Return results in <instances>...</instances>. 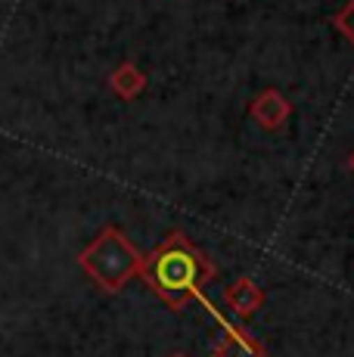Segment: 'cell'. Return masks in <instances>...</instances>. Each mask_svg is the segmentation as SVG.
I'll return each mask as SVG.
<instances>
[{
  "instance_id": "cell-1",
  "label": "cell",
  "mask_w": 354,
  "mask_h": 357,
  "mask_svg": "<svg viewBox=\"0 0 354 357\" xmlns=\"http://www.w3.org/2000/svg\"><path fill=\"white\" fill-rule=\"evenodd\" d=\"M143 277L149 289L168 307L180 311L193 298H202V286L215 280V264L193 245L187 233L174 230L143 258Z\"/></svg>"
},
{
  "instance_id": "cell-2",
  "label": "cell",
  "mask_w": 354,
  "mask_h": 357,
  "mask_svg": "<svg viewBox=\"0 0 354 357\" xmlns=\"http://www.w3.org/2000/svg\"><path fill=\"white\" fill-rule=\"evenodd\" d=\"M78 264L106 295H115L125 289L128 280L140 277L143 255L118 227H106L87 249H81Z\"/></svg>"
},
{
  "instance_id": "cell-3",
  "label": "cell",
  "mask_w": 354,
  "mask_h": 357,
  "mask_svg": "<svg viewBox=\"0 0 354 357\" xmlns=\"http://www.w3.org/2000/svg\"><path fill=\"white\" fill-rule=\"evenodd\" d=\"M206 301V298H202ZM206 307L212 311V320L217 324V335H215V345H212V357H268V348L264 342H258L252 333H246L236 320H227L224 314H217L215 305Z\"/></svg>"
},
{
  "instance_id": "cell-4",
  "label": "cell",
  "mask_w": 354,
  "mask_h": 357,
  "mask_svg": "<svg viewBox=\"0 0 354 357\" xmlns=\"http://www.w3.org/2000/svg\"><path fill=\"white\" fill-rule=\"evenodd\" d=\"M289 112H292L289 100H286L283 93L277 91V87H268V91H261L255 97V102H252V119H255L261 128H268V130L283 128L286 121H289Z\"/></svg>"
},
{
  "instance_id": "cell-5",
  "label": "cell",
  "mask_w": 354,
  "mask_h": 357,
  "mask_svg": "<svg viewBox=\"0 0 354 357\" xmlns=\"http://www.w3.org/2000/svg\"><path fill=\"white\" fill-rule=\"evenodd\" d=\"M224 301H227L230 314H236V317H252L255 311H261L264 289L252 277H236L233 283L224 289Z\"/></svg>"
},
{
  "instance_id": "cell-6",
  "label": "cell",
  "mask_w": 354,
  "mask_h": 357,
  "mask_svg": "<svg viewBox=\"0 0 354 357\" xmlns=\"http://www.w3.org/2000/svg\"><path fill=\"white\" fill-rule=\"evenodd\" d=\"M109 87H112L121 100H134L143 87H146V75H143L134 63H121L112 72V78H109Z\"/></svg>"
},
{
  "instance_id": "cell-7",
  "label": "cell",
  "mask_w": 354,
  "mask_h": 357,
  "mask_svg": "<svg viewBox=\"0 0 354 357\" xmlns=\"http://www.w3.org/2000/svg\"><path fill=\"white\" fill-rule=\"evenodd\" d=\"M332 25H336V29L354 44V0H351L348 6H342V10H339V16L332 19Z\"/></svg>"
},
{
  "instance_id": "cell-8",
  "label": "cell",
  "mask_w": 354,
  "mask_h": 357,
  "mask_svg": "<svg viewBox=\"0 0 354 357\" xmlns=\"http://www.w3.org/2000/svg\"><path fill=\"white\" fill-rule=\"evenodd\" d=\"M351 171H354V153H351Z\"/></svg>"
},
{
  "instance_id": "cell-9",
  "label": "cell",
  "mask_w": 354,
  "mask_h": 357,
  "mask_svg": "<svg viewBox=\"0 0 354 357\" xmlns=\"http://www.w3.org/2000/svg\"><path fill=\"white\" fill-rule=\"evenodd\" d=\"M171 357H187V354H171Z\"/></svg>"
}]
</instances>
